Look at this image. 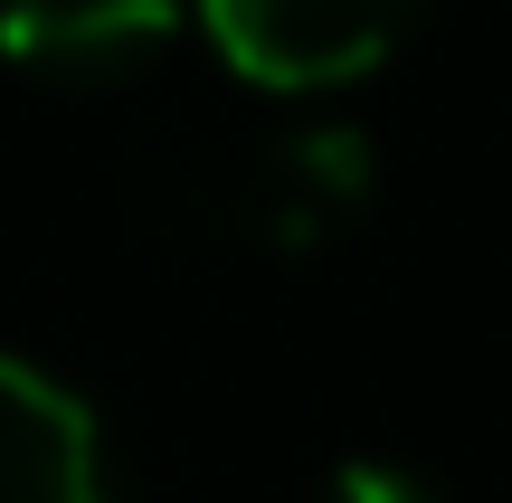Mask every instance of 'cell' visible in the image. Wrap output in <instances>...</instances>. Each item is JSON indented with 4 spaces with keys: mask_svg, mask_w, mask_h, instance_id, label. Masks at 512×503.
Returning a JSON list of instances; mask_svg holds the SVG:
<instances>
[{
    "mask_svg": "<svg viewBox=\"0 0 512 503\" xmlns=\"http://www.w3.org/2000/svg\"><path fill=\"white\" fill-rule=\"evenodd\" d=\"M181 29H200L190 0H0V57L67 95L133 86Z\"/></svg>",
    "mask_w": 512,
    "mask_h": 503,
    "instance_id": "obj_2",
    "label": "cell"
},
{
    "mask_svg": "<svg viewBox=\"0 0 512 503\" xmlns=\"http://www.w3.org/2000/svg\"><path fill=\"white\" fill-rule=\"evenodd\" d=\"M0 503H105L86 399L19 352H0Z\"/></svg>",
    "mask_w": 512,
    "mask_h": 503,
    "instance_id": "obj_3",
    "label": "cell"
},
{
    "mask_svg": "<svg viewBox=\"0 0 512 503\" xmlns=\"http://www.w3.org/2000/svg\"><path fill=\"white\" fill-rule=\"evenodd\" d=\"M370 200V143L351 124H313V133H285L266 162L247 171L238 209L266 228L275 247H313Z\"/></svg>",
    "mask_w": 512,
    "mask_h": 503,
    "instance_id": "obj_4",
    "label": "cell"
},
{
    "mask_svg": "<svg viewBox=\"0 0 512 503\" xmlns=\"http://www.w3.org/2000/svg\"><path fill=\"white\" fill-rule=\"evenodd\" d=\"M427 0H190L200 38L266 95H332L370 76Z\"/></svg>",
    "mask_w": 512,
    "mask_h": 503,
    "instance_id": "obj_1",
    "label": "cell"
},
{
    "mask_svg": "<svg viewBox=\"0 0 512 503\" xmlns=\"http://www.w3.org/2000/svg\"><path fill=\"white\" fill-rule=\"evenodd\" d=\"M313 503H446L427 475H408V466H380V456H351V466H332L323 475V494Z\"/></svg>",
    "mask_w": 512,
    "mask_h": 503,
    "instance_id": "obj_5",
    "label": "cell"
}]
</instances>
